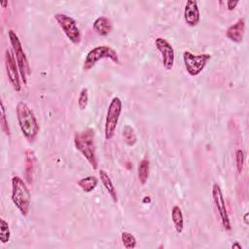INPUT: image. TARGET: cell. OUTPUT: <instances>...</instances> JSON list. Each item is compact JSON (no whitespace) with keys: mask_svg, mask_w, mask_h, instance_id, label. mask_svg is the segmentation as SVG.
<instances>
[{"mask_svg":"<svg viewBox=\"0 0 249 249\" xmlns=\"http://www.w3.org/2000/svg\"><path fill=\"white\" fill-rule=\"evenodd\" d=\"M24 171H25V179L31 184L33 178V171L36 163V157L32 150L26 149L24 152Z\"/></svg>","mask_w":249,"mask_h":249,"instance_id":"14","label":"cell"},{"mask_svg":"<svg viewBox=\"0 0 249 249\" xmlns=\"http://www.w3.org/2000/svg\"><path fill=\"white\" fill-rule=\"evenodd\" d=\"M245 32V19L243 18L237 19V21L228 27L226 31V36L228 39L234 43H240L243 40V35Z\"/></svg>","mask_w":249,"mask_h":249,"instance_id":"13","label":"cell"},{"mask_svg":"<svg viewBox=\"0 0 249 249\" xmlns=\"http://www.w3.org/2000/svg\"><path fill=\"white\" fill-rule=\"evenodd\" d=\"M171 219L174 228L178 233H181L184 229V217L181 208L178 205H174L171 209Z\"/></svg>","mask_w":249,"mask_h":249,"instance_id":"17","label":"cell"},{"mask_svg":"<svg viewBox=\"0 0 249 249\" xmlns=\"http://www.w3.org/2000/svg\"><path fill=\"white\" fill-rule=\"evenodd\" d=\"M92 28L98 35L106 36L112 31L113 25H112V21L108 18L101 16V17H98L93 21Z\"/></svg>","mask_w":249,"mask_h":249,"instance_id":"15","label":"cell"},{"mask_svg":"<svg viewBox=\"0 0 249 249\" xmlns=\"http://www.w3.org/2000/svg\"><path fill=\"white\" fill-rule=\"evenodd\" d=\"M155 46L161 54L163 67L166 70H171L175 61V53L172 45L166 39L158 37L155 40Z\"/></svg>","mask_w":249,"mask_h":249,"instance_id":"11","label":"cell"},{"mask_svg":"<svg viewBox=\"0 0 249 249\" xmlns=\"http://www.w3.org/2000/svg\"><path fill=\"white\" fill-rule=\"evenodd\" d=\"M210 58L211 55L209 53L194 54L189 51H185L183 53V61L185 68L188 74L193 77L197 76L204 69Z\"/></svg>","mask_w":249,"mask_h":249,"instance_id":"7","label":"cell"},{"mask_svg":"<svg viewBox=\"0 0 249 249\" xmlns=\"http://www.w3.org/2000/svg\"><path fill=\"white\" fill-rule=\"evenodd\" d=\"M74 145L76 149L86 158L93 169L98 167V159L96 155L94 130L90 127L76 131L74 133Z\"/></svg>","mask_w":249,"mask_h":249,"instance_id":"2","label":"cell"},{"mask_svg":"<svg viewBox=\"0 0 249 249\" xmlns=\"http://www.w3.org/2000/svg\"><path fill=\"white\" fill-rule=\"evenodd\" d=\"M121 238H122L123 245L126 249H132L137 244V240H136L135 236L128 231H123L121 234Z\"/></svg>","mask_w":249,"mask_h":249,"instance_id":"21","label":"cell"},{"mask_svg":"<svg viewBox=\"0 0 249 249\" xmlns=\"http://www.w3.org/2000/svg\"><path fill=\"white\" fill-rule=\"evenodd\" d=\"M5 66L8 79L16 91H19L21 89V82H20V74L19 69L15 58L14 53L10 50L5 51Z\"/></svg>","mask_w":249,"mask_h":249,"instance_id":"10","label":"cell"},{"mask_svg":"<svg viewBox=\"0 0 249 249\" xmlns=\"http://www.w3.org/2000/svg\"><path fill=\"white\" fill-rule=\"evenodd\" d=\"M0 104H1V129L6 135H10V128H9L8 121H7L6 109H5V106H4V103L2 100H1Z\"/></svg>","mask_w":249,"mask_h":249,"instance_id":"24","label":"cell"},{"mask_svg":"<svg viewBox=\"0 0 249 249\" xmlns=\"http://www.w3.org/2000/svg\"><path fill=\"white\" fill-rule=\"evenodd\" d=\"M211 193H212V198H213L214 204L218 210V213H219V216L221 219L222 226L226 231H230L231 230V221H230L229 212H228V209L226 206L223 192L217 183L213 184Z\"/></svg>","mask_w":249,"mask_h":249,"instance_id":"9","label":"cell"},{"mask_svg":"<svg viewBox=\"0 0 249 249\" xmlns=\"http://www.w3.org/2000/svg\"><path fill=\"white\" fill-rule=\"evenodd\" d=\"M8 36H9V39H10V43L12 45V49H13V52H14L15 58L17 60V63H18V69H19V74H20L21 81H22L23 85H26L28 77L30 76V73H31L28 59H27L26 54L23 51L20 40L18 39V36L16 34V32L14 30L10 29L8 31Z\"/></svg>","mask_w":249,"mask_h":249,"instance_id":"4","label":"cell"},{"mask_svg":"<svg viewBox=\"0 0 249 249\" xmlns=\"http://www.w3.org/2000/svg\"><path fill=\"white\" fill-rule=\"evenodd\" d=\"M89 103V89L88 88H83L79 93L78 97V106L79 109L84 111Z\"/></svg>","mask_w":249,"mask_h":249,"instance_id":"23","label":"cell"},{"mask_svg":"<svg viewBox=\"0 0 249 249\" xmlns=\"http://www.w3.org/2000/svg\"><path fill=\"white\" fill-rule=\"evenodd\" d=\"M54 19L56 20L60 28L63 30L64 34L69 39V41H71L74 45H79L82 39V35L76 20L70 16L61 13L55 14Z\"/></svg>","mask_w":249,"mask_h":249,"instance_id":"8","label":"cell"},{"mask_svg":"<svg viewBox=\"0 0 249 249\" xmlns=\"http://www.w3.org/2000/svg\"><path fill=\"white\" fill-rule=\"evenodd\" d=\"M235 162H236V171L238 174H241L244 165V153L241 149L235 151Z\"/></svg>","mask_w":249,"mask_h":249,"instance_id":"25","label":"cell"},{"mask_svg":"<svg viewBox=\"0 0 249 249\" xmlns=\"http://www.w3.org/2000/svg\"><path fill=\"white\" fill-rule=\"evenodd\" d=\"M99 179L101 180L102 185L105 187V189L108 192L109 196H111L112 200L114 202H118V196H117L116 188H115L110 176L108 175V173L104 169L99 170Z\"/></svg>","mask_w":249,"mask_h":249,"instance_id":"16","label":"cell"},{"mask_svg":"<svg viewBox=\"0 0 249 249\" xmlns=\"http://www.w3.org/2000/svg\"><path fill=\"white\" fill-rule=\"evenodd\" d=\"M123 137H124V141L127 146L132 147L137 142V137L134 132V129L128 124L124 125L123 128Z\"/></svg>","mask_w":249,"mask_h":249,"instance_id":"20","label":"cell"},{"mask_svg":"<svg viewBox=\"0 0 249 249\" xmlns=\"http://www.w3.org/2000/svg\"><path fill=\"white\" fill-rule=\"evenodd\" d=\"M16 112L18 123L23 136L26 138V140H28V142H33L40 130L34 112L23 101L18 102Z\"/></svg>","mask_w":249,"mask_h":249,"instance_id":"1","label":"cell"},{"mask_svg":"<svg viewBox=\"0 0 249 249\" xmlns=\"http://www.w3.org/2000/svg\"><path fill=\"white\" fill-rule=\"evenodd\" d=\"M239 1H233V0H229L226 2V5H227V8L229 11H232L235 9V7L238 5Z\"/></svg>","mask_w":249,"mask_h":249,"instance_id":"26","label":"cell"},{"mask_svg":"<svg viewBox=\"0 0 249 249\" xmlns=\"http://www.w3.org/2000/svg\"><path fill=\"white\" fill-rule=\"evenodd\" d=\"M12 183V201L22 216H27L30 210L31 195L23 179L19 176H14Z\"/></svg>","mask_w":249,"mask_h":249,"instance_id":"3","label":"cell"},{"mask_svg":"<svg viewBox=\"0 0 249 249\" xmlns=\"http://www.w3.org/2000/svg\"><path fill=\"white\" fill-rule=\"evenodd\" d=\"M248 216H249V213L248 212H246L244 215H243V222H244V224L246 225V226H248V224H249V221H248Z\"/></svg>","mask_w":249,"mask_h":249,"instance_id":"27","label":"cell"},{"mask_svg":"<svg viewBox=\"0 0 249 249\" xmlns=\"http://www.w3.org/2000/svg\"><path fill=\"white\" fill-rule=\"evenodd\" d=\"M11 231L9 228L8 222H6L3 218L0 220V239L3 244L7 243L10 240Z\"/></svg>","mask_w":249,"mask_h":249,"instance_id":"22","label":"cell"},{"mask_svg":"<svg viewBox=\"0 0 249 249\" xmlns=\"http://www.w3.org/2000/svg\"><path fill=\"white\" fill-rule=\"evenodd\" d=\"M122 107H123V103L121 98L118 96L113 97L108 106L106 119H105L104 134H105L106 140L112 139L115 134L117 124L122 113Z\"/></svg>","mask_w":249,"mask_h":249,"instance_id":"6","label":"cell"},{"mask_svg":"<svg viewBox=\"0 0 249 249\" xmlns=\"http://www.w3.org/2000/svg\"><path fill=\"white\" fill-rule=\"evenodd\" d=\"M98 184V179L95 176L89 175L87 177H84L78 181V186L85 192V193H90L92 192Z\"/></svg>","mask_w":249,"mask_h":249,"instance_id":"19","label":"cell"},{"mask_svg":"<svg viewBox=\"0 0 249 249\" xmlns=\"http://www.w3.org/2000/svg\"><path fill=\"white\" fill-rule=\"evenodd\" d=\"M231 248H232V249H235V248H237V249H242V246L238 243V241H235V242L231 246Z\"/></svg>","mask_w":249,"mask_h":249,"instance_id":"28","label":"cell"},{"mask_svg":"<svg viewBox=\"0 0 249 249\" xmlns=\"http://www.w3.org/2000/svg\"><path fill=\"white\" fill-rule=\"evenodd\" d=\"M102 58H109L115 63L120 62L118 53L114 49L107 45H100L94 47L87 53L86 58L84 60L83 69L85 71L90 70L96 64V62Z\"/></svg>","mask_w":249,"mask_h":249,"instance_id":"5","label":"cell"},{"mask_svg":"<svg viewBox=\"0 0 249 249\" xmlns=\"http://www.w3.org/2000/svg\"><path fill=\"white\" fill-rule=\"evenodd\" d=\"M150 171V161L147 159H143L140 160L137 168V176L140 184L145 185L148 181Z\"/></svg>","mask_w":249,"mask_h":249,"instance_id":"18","label":"cell"},{"mask_svg":"<svg viewBox=\"0 0 249 249\" xmlns=\"http://www.w3.org/2000/svg\"><path fill=\"white\" fill-rule=\"evenodd\" d=\"M184 19L187 25L196 26L200 20V14L197 2L196 0H188L184 9Z\"/></svg>","mask_w":249,"mask_h":249,"instance_id":"12","label":"cell"}]
</instances>
